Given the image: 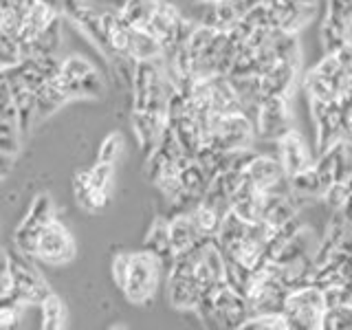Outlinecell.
Listing matches in <instances>:
<instances>
[{
    "label": "cell",
    "mask_w": 352,
    "mask_h": 330,
    "mask_svg": "<svg viewBox=\"0 0 352 330\" xmlns=\"http://www.w3.org/2000/svg\"><path fill=\"white\" fill-rule=\"evenodd\" d=\"M326 311L328 308H326L324 289H319L315 284L289 291V295H286V300H284V308H282V313L289 319L293 330L322 328Z\"/></svg>",
    "instance_id": "obj_1"
},
{
    "label": "cell",
    "mask_w": 352,
    "mask_h": 330,
    "mask_svg": "<svg viewBox=\"0 0 352 330\" xmlns=\"http://www.w3.org/2000/svg\"><path fill=\"white\" fill-rule=\"evenodd\" d=\"M161 267H163V260L154 256V253H150L148 249L132 253L130 273L124 286V295L130 304L146 306L152 302V297L157 293V286H159Z\"/></svg>",
    "instance_id": "obj_2"
},
{
    "label": "cell",
    "mask_w": 352,
    "mask_h": 330,
    "mask_svg": "<svg viewBox=\"0 0 352 330\" xmlns=\"http://www.w3.org/2000/svg\"><path fill=\"white\" fill-rule=\"evenodd\" d=\"M55 218V207L49 194L36 196V201L31 203L27 216L22 218V223L14 231V245L20 253H25L27 258H36L38 240L51 220Z\"/></svg>",
    "instance_id": "obj_3"
},
{
    "label": "cell",
    "mask_w": 352,
    "mask_h": 330,
    "mask_svg": "<svg viewBox=\"0 0 352 330\" xmlns=\"http://www.w3.org/2000/svg\"><path fill=\"white\" fill-rule=\"evenodd\" d=\"M3 258L9 262V269L14 273V280H16V302L25 304V306H29V304L40 306L53 293L49 289L47 280L31 267V262L25 253L18 251V256H16L14 251L7 249L3 253Z\"/></svg>",
    "instance_id": "obj_4"
},
{
    "label": "cell",
    "mask_w": 352,
    "mask_h": 330,
    "mask_svg": "<svg viewBox=\"0 0 352 330\" xmlns=\"http://www.w3.org/2000/svg\"><path fill=\"white\" fill-rule=\"evenodd\" d=\"M256 130L260 139L267 141H280L291 128V110H289V97L286 95H267L262 97Z\"/></svg>",
    "instance_id": "obj_5"
},
{
    "label": "cell",
    "mask_w": 352,
    "mask_h": 330,
    "mask_svg": "<svg viewBox=\"0 0 352 330\" xmlns=\"http://www.w3.org/2000/svg\"><path fill=\"white\" fill-rule=\"evenodd\" d=\"M36 258L51 267H64L75 258V242L60 220H51L38 240Z\"/></svg>",
    "instance_id": "obj_6"
},
{
    "label": "cell",
    "mask_w": 352,
    "mask_h": 330,
    "mask_svg": "<svg viewBox=\"0 0 352 330\" xmlns=\"http://www.w3.org/2000/svg\"><path fill=\"white\" fill-rule=\"evenodd\" d=\"M311 106L317 124V146L322 154L344 141V110H341L339 99L333 104L311 102Z\"/></svg>",
    "instance_id": "obj_7"
},
{
    "label": "cell",
    "mask_w": 352,
    "mask_h": 330,
    "mask_svg": "<svg viewBox=\"0 0 352 330\" xmlns=\"http://www.w3.org/2000/svg\"><path fill=\"white\" fill-rule=\"evenodd\" d=\"M214 313H216V326L223 328H242V324L251 317L247 297L234 291L231 286H223L214 295Z\"/></svg>",
    "instance_id": "obj_8"
},
{
    "label": "cell",
    "mask_w": 352,
    "mask_h": 330,
    "mask_svg": "<svg viewBox=\"0 0 352 330\" xmlns=\"http://www.w3.org/2000/svg\"><path fill=\"white\" fill-rule=\"evenodd\" d=\"M278 152H280V161L284 165V170L289 176L308 170L315 165V159L311 154V148L306 146L304 137L300 132L289 130L286 135L278 141Z\"/></svg>",
    "instance_id": "obj_9"
},
{
    "label": "cell",
    "mask_w": 352,
    "mask_h": 330,
    "mask_svg": "<svg viewBox=\"0 0 352 330\" xmlns=\"http://www.w3.org/2000/svg\"><path fill=\"white\" fill-rule=\"evenodd\" d=\"M170 119L165 113H150V110H135L132 113V126L139 137V143L143 146V152L150 154L159 146L163 137V130L168 128Z\"/></svg>",
    "instance_id": "obj_10"
},
{
    "label": "cell",
    "mask_w": 352,
    "mask_h": 330,
    "mask_svg": "<svg viewBox=\"0 0 352 330\" xmlns=\"http://www.w3.org/2000/svg\"><path fill=\"white\" fill-rule=\"evenodd\" d=\"M203 238L205 236L198 231L194 218H192V212H176V216L170 220V240H172L174 258L194 249Z\"/></svg>",
    "instance_id": "obj_11"
},
{
    "label": "cell",
    "mask_w": 352,
    "mask_h": 330,
    "mask_svg": "<svg viewBox=\"0 0 352 330\" xmlns=\"http://www.w3.org/2000/svg\"><path fill=\"white\" fill-rule=\"evenodd\" d=\"M181 20H183V16L179 14V9H176L172 3H168V0H159V5L154 9V14H152L146 29L163 42V47H168V44L174 42L176 29H179Z\"/></svg>",
    "instance_id": "obj_12"
},
{
    "label": "cell",
    "mask_w": 352,
    "mask_h": 330,
    "mask_svg": "<svg viewBox=\"0 0 352 330\" xmlns=\"http://www.w3.org/2000/svg\"><path fill=\"white\" fill-rule=\"evenodd\" d=\"M201 289L194 280V275H172L168 280V297L170 304L179 311H196L201 302Z\"/></svg>",
    "instance_id": "obj_13"
},
{
    "label": "cell",
    "mask_w": 352,
    "mask_h": 330,
    "mask_svg": "<svg viewBox=\"0 0 352 330\" xmlns=\"http://www.w3.org/2000/svg\"><path fill=\"white\" fill-rule=\"evenodd\" d=\"M297 66H300V62H278L269 73L260 75L262 77L264 97H267V95H286V97H291V91L295 88Z\"/></svg>",
    "instance_id": "obj_14"
},
{
    "label": "cell",
    "mask_w": 352,
    "mask_h": 330,
    "mask_svg": "<svg viewBox=\"0 0 352 330\" xmlns=\"http://www.w3.org/2000/svg\"><path fill=\"white\" fill-rule=\"evenodd\" d=\"M143 249H148L157 258L163 260V264H172L174 251H172V240H170V220L165 218H154V223L148 231V238L143 242Z\"/></svg>",
    "instance_id": "obj_15"
},
{
    "label": "cell",
    "mask_w": 352,
    "mask_h": 330,
    "mask_svg": "<svg viewBox=\"0 0 352 330\" xmlns=\"http://www.w3.org/2000/svg\"><path fill=\"white\" fill-rule=\"evenodd\" d=\"M60 38H62V27H60V16H55L47 29L33 40L27 47H22V55L25 58H40V55H55L60 49Z\"/></svg>",
    "instance_id": "obj_16"
},
{
    "label": "cell",
    "mask_w": 352,
    "mask_h": 330,
    "mask_svg": "<svg viewBox=\"0 0 352 330\" xmlns=\"http://www.w3.org/2000/svg\"><path fill=\"white\" fill-rule=\"evenodd\" d=\"M163 55V42L152 36L148 29H135L132 36V60L146 62V60H159Z\"/></svg>",
    "instance_id": "obj_17"
},
{
    "label": "cell",
    "mask_w": 352,
    "mask_h": 330,
    "mask_svg": "<svg viewBox=\"0 0 352 330\" xmlns=\"http://www.w3.org/2000/svg\"><path fill=\"white\" fill-rule=\"evenodd\" d=\"M192 218L198 227V231L205 236V238H216L220 227H223V220H225V214L218 212L216 207L207 205L205 201L198 203L194 209H192Z\"/></svg>",
    "instance_id": "obj_18"
},
{
    "label": "cell",
    "mask_w": 352,
    "mask_h": 330,
    "mask_svg": "<svg viewBox=\"0 0 352 330\" xmlns=\"http://www.w3.org/2000/svg\"><path fill=\"white\" fill-rule=\"evenodd\" d=\"M157 5H159V0H124V5H121L119 11L130 27L146 29Z\"/></svg>",
    "instance_id": "obj_19"
},
{
    "label": "cell",
    "mask_w": 352,
    "mask_h": 330,
    "mask_svg": "<svg viewBox=\"0 0 352 330\" xmlns=\"http://www.w3.org/2000/svg\"><path fill=\"white\" fill-rule=\"evenodd\" d=\"M40 308H42V328L44 330H62V328H66L69 311H66V304L62 302L60 295L51 293L47 300L40 304Z\"/></svg>",
    "instance_id": "obj_20"
},
{
    "label": "cell",
    "mask_w": 352,
    "mask_h": 330,
    "mask_svg": "<svg viewBox=\"0 0 352 330\" xmlns=\"http://www.w3.org/2000/svg\"><path fill=\"white\" fill-rule=\"evenodd\" d=\"M291 179V187L295 194H300L302 198H317V196H324V185H322V179H319L317 174V168L313 165V168L308 170H302L297 172L293 176H289Z\"/></svg>",
    "instance_id": "obj_21"
},
{
    "label": "cell",
    "mask_w": 352,
    "mask_h": 330,
    "mask_svg": "<svg viewBox=\"0 0 352 330\" xmlns=\"http://www.w3.org/2000/svg\"><path fill=\"white\" fill-rule=\"evenodd\" d=\"M289 328L291 324L284 313H258L251 315L242 324V330H289Z\"/></svg>",
    "instance_id": "obj_22"
},
{
    "label": "cell",
    "mask_w": 352,
    "mask_h": 330,
    "mask_svg": "<svg viewBox=\"0 0 352 330\" xmlns=\"http://www.w3.org/2000/svg\"><path fill=\"white\" fill-rule=\"evenodd\" d=\"M324 330H352V304L328 308L324 315Z\"/></svg>",
    "instance_id": "obj_23"
},
{
    "label": "cell",
    "mask_w": 352,
    "mask_h": 330,
    "mask_svg": "<svg viewBox=\"0 0 352 330\" xmlns=\"http://www.w3.org/2000/svg\"><path fill=\"white\" fill-rule=\"evenodd\" d=\"M0 51H3L0 53V58H3V69H11V66H16L25 60L18 38L9 36V33H0Z\"/></svg>",
    "instance_id": "obj_24"
},
{
    "label": "cell",
    "mask_w": 352,
    "mask_h": 330,
    "mask_svg": "<svg viewBox=\"0 0 352 330\" xmlns=\"http://www.w3.org/2000/svg\"><path fill=\"white\" fill-rule=\"evenodd\" d=\"M352 194V181H335L333 185L326 187L324 192V201L330 209H335V212H339L341 207L346 205V201L350 198Z\"/></svg>",
    "instance_id": "obj_25"
},
{
    "label": "cell",
    "mask_w": 352,
    "mask_h": 330,
    "mask_svg": "<svg viewBox=\"0 0 352 330\" xmlns=\"http://www.w3.org/2000/svg\"><path fill=\"white\" fill-rule=\"evenodd\" d=\"M88 172H91L93 187L110 194V187H113V181H115V163L97 161V165H93V168L88 170Z\"/></svg>",
    "instance_id": "obj_26"
},
{
    "label": "cell",
    "mask_w": 352,
    "mask_h": 330,
    "mask_svg": "<svg viewBox=\"0 0 352 330\" xmlns=\"http://www.w3.org/2000/svg\"><path fill=\"white\" fill-rule=\"evenodd\" d=\"M121 152H124V137H121L119 132H110V135L102 141V146H99V161L117 163Z\"/></svg>",
    "instance_id": "obj_27"
},
{
    "label": "cell",
    "mask_w": 352,
    "mask_h": 330,
    "mask_svg": "<svg viewBox=\"0 0 352 330\" xmlns=\"http://www.w3.org/2000/svg\"><path fill=\"white\" fill-rule=\"evenodd\" d=\"M130 262H132V253H117L113 260V280L117 284V289L124 291L128 273H130Z\"/></svg>",
    "instance_id": "obj_28"
},
{
    "label": "cell",
    "mask_w": 352,
    "mask_h": 330,
    "mask_svg": "<svg viewBox=\"0 0 352 330\" xmlns=\"http://www.w3.org/2000/svg\"><path fill=\"white\" fill-rule=\"evenodd\" d=\"M20 302H0V328H14L22 313Z\"/></svg>",
    "instance_id": "obj_29"
},
{
    "label": "cell",
    "mask_w": 352,
    "mask_h": 330,
    "mask_svg": "<svg viewBox=\"0 0 352 330\" xmlns=\"http://www.w3.org/2000/svg\"><path fill=\"white\" fill-rule=\"evenodd\" d=\"M341 214L346 216V220H348V225L352 227V194H350V198L346 201V205L341 207Z\"/></svg>",
    "instance_id": "obj_30"
},
{
    "label": "cell",
    "mask_w": 352,
    "mask_h": 330,
    "mask_svg": "<svg viewBox=\"0 0 352 330\" xmlns=\"http://www.w3.org/2000/svg\"><path fill=\"white\" fill-rule=\"evenodd\" d=\"M192 3H218V0H192Z\"/></svg>",
    "instance_id": "obj_31"
},
{
    "label": "cell",
    "mask_w": 352,
    "mask_h": 330,
    "mask_svg": "<svg viewBox=\"0 0 352 330\" xmlns=\"http://www.w3.org/2000/svg\"><path fill=\"white\" fill-rule=\"evenodd\" d=\"M60 5H62V0H60Z\"/></svg>",
    "instance_id": "obj_32"
}]
</instances>
